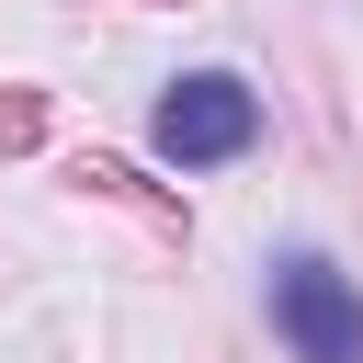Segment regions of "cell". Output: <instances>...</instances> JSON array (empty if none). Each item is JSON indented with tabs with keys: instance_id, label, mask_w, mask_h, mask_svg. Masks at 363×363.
I'll list each match as a JSON object with an SVG mask.
<instances>
[{
	"instance_id": "1",
	"label": "cell",
	"mask_w": 363,
	"mask_h": 363,
	"mask_svg": "<svg viewBox=\"0 0 363 363\" xmlns=\"http://www.w3.org/2000/svg\"><path fill=\"white\" fill-rule=\"evenodd\" d=\"M272 329L295 363H363V295L329 272V261H272Z\"/></svg>"
},
{
	"instance_id": "2",
	"label": "cell",
	"mask_w": 363,
	"mask_h": 363,
	"mask_svg": "<svg viewBox=\"0 0 363 363\" xmlns=\"http://www.w3.org/2000/svg\"><path fill=\"white\" fill-rule=\"evenodd\" d=\"M261 136V102L227 79V68H193V79H170V102H159V159H182V170H216V159H238Z\"/></svg>"
}]
</instances>
